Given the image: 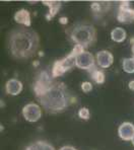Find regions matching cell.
I'll list each match as a JSON object with an SVG mask.
<instances>
[{
    "mask_svg": "<svg viewBox=\"0 0 134 150\" xmlns=\"http://www.w3.org/2000/svg\"><path fill=\"white\" fill-rule=\"evenodd\" d=\"M128 86H129V88H130L131 90H134V80H132V81H130V82H129Z\"/></svg>",
    "mask_w": 134,
    "mask_h": 150,
    "instance_id": "cell-23",
    "label": "cell"
},
{
    "mask_svg": "<svg viewBox=\"0 0 134 150\" xmlns=\"http://www.w3.org/2000/svg\"><path fill=\"white\" fill-rule=\"evenodd\" d=\"M78 116H79V118L82 119V120H89V117H91L89 109H87V108H81L79 110V112H78Z\"/></svg>",
    "mask_w": 134,
    "mask_h": 150,
    "instance_id": "cell-18",
    "label": "cell"
},
{
    "mask_svg": "<svg viewBox=\"0 0 134 150\" xmlns=\"http://www.w3.org/2000/svg\"><path fill=\"white\" fill-rule=\"evenodd\" d=\"M131 44H132V45H134V38H133V39H131Z\"/></svg>",
    "mask_w": 134,
    "mask_h": 150,
    "instance_id": "cell-25",
    "label": "cell"
},
{
    "mask_svg": "<svg viewBox=\"0 0 134 150\" xmlns=\"http://www.w3.org/2000/svg\"><path fill=\"white\" fill-rule=\"evenodd\" d=\"M131 52H132V54L134 55V45H132V47H131Z\"/></svg>",
    "mask_w": 134,
    "mask_h": 150,
    "instance_id": "cell-24",
    "label": "cell"
},
{
    "mask_svg": "<svg viewBox=\"0 0 134 150\" xmlns=\"http://www.w3.org/2000/svg\"><path fill=\"white\" fill-rule=\"evenodd\" d=\"M111 38L116 43H122L126 39V30L122 28H115L111 32Z\"/></svg>",
    "mask_w": 134,
    "mask_h": 150,
    "instance_id": "cell-15",
    "label": "cell"
},
{
    "mask_svg": "<svg viewBox=\"0 0 134 150\" xmlns=\"http://www.w3.org/2000/svg\"><path fill=\"white\" fill-rule=\"evenodd\" d=\"M81 89H82L83 92L87 93V92H89L93 89V85H91V83L89 82V81H84V82L81 83Z\"/></svg>",
    "mask_w": 134,
    "mask_h": 150,
    "instance_id": "cell-19",
    "label": "cell"
},
{
    "mask_svg": "<svg viewBox=\"0 0 134 150\" xmlns=\"http://www.w3.org/2000/svg\"><path fill=\"white\" fill-rule=\"evenodd\" d=\"M59 23H60L61 25H66L68 23V18L67 17H60V18H59Z\"/></svg>",
    "mask_w": 134,
    "mask_h": 150,
    "instance_id": "cell-21",
    "label": "cell"
},
{
    "mask_svg": "<svg viewBox=\"0 0 134 150\" xmlns=\"http://www.w3.org/2000/svg\"><path fill=\"white\" fill-rule=\"evenodd\" d=\"M91 9L94 10V12H101L102 11V5L99 2H94V3H91Z\"/></svg>",
    "mask_w": 134,
    "mask_h": 150,
    "instance_id": "cell-20",
    "label": "cell"
},
{
    "mask_svg": "<svg viewBox=\"0 0 134 150\" xmlns=\"http://www.w3.org/2000/svg\"><path fill=\"white\" fill-rule=\"evenodd\" d=\"M131 142H132V144H133V146H134V137L132 138V140H131Z\"/></svg>",
    "mask_w": 134,
    "mask_h": 150,
    "instance_id": "cell-26",
    "label": "cell"
},
{
    "mask_svg": "<svg viewBox=\"0 0 134 150\" xmlns=\"http://www.w3.org/2000/svg\"><path fill=\"white\" fill-rule=\"evenodd\" d=\"M91 79L94 81L96 83L98 84H103L105 82V74L102 70H99L98 68H94V69L91 70Z\"/></svg>",
    "mask_w": 134,
    "mask_h": 150,
    "instance_id": "cell-16",
    "label": "cell"
},
{
    "mask_svg": "<svg viewBox=\"0 0 134 150\" xmlns=\"http://www.w3.org/2000/svg\"><path fill=\"white\" fill-rule=\"evenodd\" d=\"M67 36L75 45L89 48L96 42V28L86 23H77L66 30Z\"/></svg>",
    "mask_w": 134,
    "mask_h": 150,
    "instance_id": "cell-3",
    "label": "cell"
},
{
    "mask_svg": "<svg viewBox=\"0 0 134 150\" xmlns=\"http://www.w3.org/2000/svg\"><path fill=\"white\" fill-rule=\"evenodd\" d=\"M59 150H76V148H74V147H72V146H69V145H66V146L61 147Z\"/></svg>",
    "mask_w": 134,
    "mask_h": 150,
    "instance_id": "cell-22",
    "label": "cell"
},
{
    "mask_svg": "<svg viewBox=\"0 0 134 150\" xmlns=\"http://www.w3.org/2000/svg\"><path fill=\"white\" fill-rule=\"evenodd\" d=\"M118 135L124 141H131L134 137V125L132 123L125 122L118 128Z\"/></svg>",
    "mask_w": 134,
    "mask_h": 150,
    "instance_id": "cell-10",
    "label": "cell"
},
{
    "mask_svg": "<svg viewBox=\"0 0 134 150\" xmlns=\"http://www.w3.org/2000/svg\"><path fill=\"white\" fill-rule=\"evenodd\" d=\"M38 98L46 112L50 114H57L65 111L70 101L66 85L62 82L53 83L52 86Z\"/></svg>",
    "mask_w": 134,
    "mask_h": 150,
    "instance_id": "cell-2",
    "label": "cell"
},
{
    "mask_svg": "<svg viewBox=\"0 0 134 150\" xmlns=\"http://www.w3.org/2000/svg\"><path fill=\"white\" fill-rule=\"evenodd\" d=\"M40 46V37L33 28L21 26L10 30L7 38V49L14 59L23 60L33 57Z\"/></svg>",
    "mask_w": 134,
    "mask_h": 150,
    "instance_id": "cell-1",
    "label": "cell"
},
{
    "mask_svg": "<svg viewBox=\"0 0 134 150\" xmlns=\"http://www.w3.org/2000/svg\"><path fill=\"white\" fill-rule=\"evenodd\" d=\"M94 61L96 60H94V55L91 53L84 51V52L77 55L75 59V66L79 69L87 70L89 72H91V70L96 68V62Z\"/></svg>",
    "mask_w": 134,
    "mask_h": 150,
    "instance_id": "cell-6",
    "label": "cell"
},
{
    "mask_svg": "<svg viewBox=\"0 0 134 150\" xmlns=\"http://www.w3.org/2000/svg\"><path fill=\"white\" fill-rule=\"evenodd\" d=\"M23 116L28 122L35 123L39 121L42 117V111L41 108L37 103H28L25 105L23 109Z\"/></svg>",
    "mask_w": 134,
    "mask_h": 150,
    "instance_id": "cell-8",
    "label": "cell"
},
{
    "mask_svg": "<svg viewBox=\"0 0 134 150\" xmlns=\"http://www.w3.org/2000/svg\"><path fill=\"white\" fill-rule=\"evenodd\" d=\"M52 84H53V82H52L51 77L48 75L46 71H42L39 74V76L37 77L36 82L34 83V91L37 98H40L41 96H43L52 86Z\"/></svg>",
    "mask_w": 134,
    "mask_h": 150,
    "instance_id": "cell-5",
    "label": "cell"
},
{
    "mask_svg": "<svg viewBox=\"0 0 134 150\" xmlns=\"http://www.w3.org/2000/svg\"><path fill=\"white\" fill-rule=\"evenodd\" d=\"M23 83L18 79L11 78L6 82L5 84V91L9 96H18L23 91Z\"/></svg>",
    "mask_w": 134,
    "mask_h": 150,
    "instance_id": "cell-11",
    "label": "cell"
},
{
    "mask_svg": "<svg viewBox=\"0 0 134 150\" xmlns=\"http://www.w3.org/2000/svg\"><path fill=\"white\" fill-rule=\"evenodd\" d=\"M117 21L121 23H130L134 21V9L130 7L129 1H121L119 11L117 14Z\"/></svg>",
    "mask_w": 134,
    "mask_h": 150,
    "instance_id": "cell-7",
    "label": "cell"
},
{
    "mask_svg": "<svg viewBox=\"0 0 134 150\" xmlns=\"http://www.w3.org/2000/svg\"><path fill=\"white\" fill-rule=\"evenodd\" d=\"M25 150H55V148L50 143L40 140L30 144Z\"/></svg>",
    "mask_w": 134,
    "mask_h": 150,
    "instance_id": "cell-14",
    "label": "cell"
},
{
    "mask_svg": "<svg viewBox=\"0 0 134 150\" xmlns=\"http://www.w3.org/2000/svg\"><path fill=\"white\" fill-rule=\"evenodd\" d=\"M96 63L102 68H109L114 62V56L111 52L107 50H103L96 53Z\"/></svg>",
    "mask_w": 134,
    "mask_h": 150,
    "instance_id": "cell-9",
    "label": "cell"
},
{
    "mask_svg": "<svg viewBox=\"0 0 134 150\" xmlns=\"http://www.w3.org/2000/svg\"><path fill=\"white\" fill-rule=\"evenodd\" d=\"M84 52V48L81 47L79 45H75L73 48V50L65 57L64 59L61 60L55 61L53 64V68H52V76L54 77H59L61 75H63L65 72H67L68 70L71 69L73 66H75V59L77 57L78 54Z\"/></svg>",
    "mask_w": 134,
    "mask_h": 150,
    "instance_id": "cell-4",
    "label": "cell"
},
{
    "mask_svg": "<svg viewBox=\"0 0 134 150\" xmlns=\"http://www.w3.org/2000/svg\"><path fill=\"white\" fill-rule=\"evenodd\" d=\"M43 3H44V5L49 7V12L46 14L47 21H51L55 15L59 12L61 6H62L60 1H43Z\"/></svg>",
    "mask_w": 134,
    "mask_h": 150,
    "instance_id": "cell-13",
    "label": "cell"
},
{
    "mask_svg": "<svg viewBox=\"0 0 134 150\" xmlns=\"http://www.w3.org/2000/svg\"><path fill=\"white\" fill-rule=\"evenodd\" d=\"M15 23H19V25H23L27 28H30L32 25V18H30V13L27 9H19L15 12L13 16Z\"/></svg>",
    "mask_w": 134,
    "mask_h": 150,
    "instance_id": "cell-12",
    "label": "cell"
},
{
    "mask_svg": "<svg viewBox=\"0 0 134 150\" xmlns=\"http://www.w3.org/2000/svg\"><path fill=\"white\" fill-rule=\"evenodd\" d=\"M123 70L126 73L132 74L134 73V57L132 58H124L122 62Z\"/></svg>",
    "mask_w": 134,
    "mask_h": 150,
    "instance_id": "cell-17",
    "label": "cell"
}]
</instances>
